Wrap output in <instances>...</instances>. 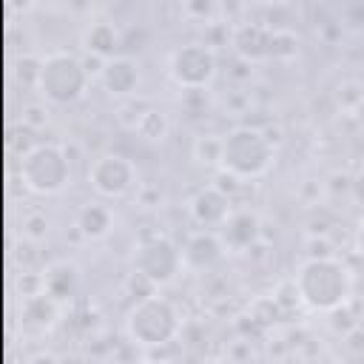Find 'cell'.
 Wrapping results in <instances>:
<instances>
[{
  "label": "cell",
  "mask_w": 364,
  "mask_h": 364,
  "mask_svg": "<svg viewBox=\"0 0 364 364\" xmlns=\"http://www.w3.org/2000/svg\"><path fill=\"white\" fill-rule=\"evenodd\" d=\"M301 307L310 313H333L353 301L355 279L350 267L336 256H307L293 276Z\"/></svg>",
  "instance_id": "cell-1"
},
{
  "label": "cell",
  "mask_w": 364,
  "mask_h": 364,
  "mask_svg": "<svg viewBox=\"0 0 364 364\" xmlns=\"http://www.w3.org/2000/svg\"><path fill=\"white\" fill-rule=\"evenodd\" d=\"M276 162V145L259 125H236L222 136V168L242 182L264 176Z\"/></svg>",
  "instance_id": "cell-2"
},
{
  "label": "cell",
  "mask_w": 364,
  "mask_h": 364,
  "mask_svg": "<svg viewBox=\"0 0 364 364\" xmlns=\"http://www.w3.org/2000/svg\"><path fill=\"white\" fill-rule=\"evenodd\" d=\"M91 80L94 77L80 54H74L68 48H57L43 57L37 94L48 105H74L88 94Z\"/></svg>",
  "instance_id": "cell-3"
},
{
  "label": "cell",
  "mask_w": 364,
  "mask_h": 364,
  "mask_svg": "<svg viewBox=\"0 0 364 364\" xmlns=\"http://www.w3.org/2000/svg\"><path fill=\"white\" fill-rule=\"evenodd\" d=\"M182 333V316L159 290L131 304L125 313V336L139 347H165Z\"/></svg>",
  "instance_id": "cell-4"
},
{
  "label": "cell",
  "mask_w": 364,
  "mask_h": 364,
  "mask_svg": "<svg viewBox=\"0 0 364 364\" xmlns=\"http://www.w3.org/2000/svg\"><path fill=\"white\" fill-rule=\"evenodd\" d=\"M20 179L37 196H57L71 185V162L63 145L37 142L20 156Z\"/></svg>",
  "instance_id": "cell-5"
},
{
  "label": "cell",
  "mask_w": 364,
  "mask_h": 364,
  "mask_svg": "<svg viewBox=\"0 0 364 364\" xmlns=\"http://www.w3.org/2000/svg\"><path fill=\"white\" fill-rule=\"evenodd\" d=\"M131 270L145 276L156 290L171 284L182 270V245H176L165 233H148L139 236L131 250Z\"/></svg>",
  "instance_id": "cell-6"
},
{
  "label": "cell",
  "mask_w": 364,
  "mask_h": 364,
  "mask_svg": "<svg viewBox=\"0 0 364 364\" xmlns=\"http://www.w3.org/2000/svg\"><path fill=\"white\" fill-rule=\"evenodd\" d=\"M165 71L176 88L205 91L219 74V60H216V51L208 40H191V43L176 46L168 54Z\"/></svg>",
  "instance_id": "cell-7"
},
{
  "label": "cell",
  "mask_w": 364,
  "mask_h": 364,
  "mask_svg": "<svg viewBox=\"0 0 364 364\" xmlns=\"http://www.w3.org/2000/svg\"><path fill=\"white\" fill-rule=\"evenodd\" d=\"M91 191H97L105 199H122L139 188V171L125 154L105 151L91 159L88 173H85Z\"/></svg>",
  "instance_id": "cell-8"
},
{
  "label": "cell",
  "mask_w": 364,
  "mask_h": 364,
  "mask_svg": "<svg viewBox=\"0 0 364 364\" xmlns=\"http://www.w3.org/2000/svg\"><path fill=\"white\" fill-rule=\"evenodd\" d=\"M236 202L230 196H225L213 182L208 188H199L191 199H188V216L199 230H219L228 216L233 213Z\"/></svg>",
  "instance_id": "cell-9"
},
{
  "label": "cell",
  "mask_w": 364,
  "mask_h": 364,
  "mask_svg": "<svg viewBox=\"0 0 364 364\" xmlns=\"http://www.w3.org/2000/svg\"><path fill=\"white\" fill-rule=\"evenodd\" d=\"M273 28L276 26H264V23H233L228 40L230 48L236 51L239 60L250 63H262V60H273Z\"/></svg>",
  "instance_id": "cell-10"
},
{
  "label": "cell",
  "mask_w": 364,
  "mask_h": 364,
  "mask_svg": "<svg viewBox=\"0 0 364 364\" xmlns=\"http://www.w3.org/2000/svg\"><path fill=\"white\" fill-rule=\"evenodd\" d=\"M228 256V247L216 230H193L182 242V264L191 273H210L222 259Z\"/></svg>",
  "instance_id": "cell-11"
},
{
  "label": "cell",
  "mask_w": 364,
  "mask_h": 364,
  "mask_svg": "<svg viewBox=\"0 0 364 364\" xmlns=\"http://www.w3.org/2000/svg\"><path fill=\"white\" fill-rule=\"evenodd\" d=\"M97 80H100V85L108 97L125 102V100L136 97L139 82H142V71H139V63L131 54H117V57L102 63V71H100Z\"/></svg>",
  "instance_id": "cell-12"
},
{
  "label": "cell",
  "mask_w": 364,
  "mask_h": 364,
  "mask_svg": "<svg viewBox=\"0 0 364 364\" xmlns=\"http://www.w3.org/2000/svg\"><path fill=\"white\" fill-rule=\"evenodd\" d=\"M216 233L222 236L228 253H247L262 239V216L250 208H233V213Z\"/></svg>",
  "instance_id": "cell-13"
},
{
  "label": "cell",
  "mask_w": 364,
  "mask_h": 364,
  "mask_svg": "<svg viewBox=\"0 0 364 364\" xmlns=\"http://www.w3.org/2000/svg\"><path fill=\"white\" fill-rule=\"evenodd\" d=\"M119 43H122L119 28L105 17H97V20L85 23V28L80 34V46H82L85 57H94V60H102V63L119 54Z\"/></svg>",
  "instance_id": "cell-14"
},
{
  "label": "cell",
  "mask_w": 364,
  "mask_h": 364,
  "mask_svg": "<svg viewBox=\"0 0 364 364\" xmlns=\"http://www.w3.org/2000/svg\"><path fill=\"white\" fill-rule=\"evenodd\" d=\"M60 301H54L48 293H37V296H28L23 299V307H20V327L23 333L28 336H43L48 333L57 318H60Z\"/></svg>",
  "instance_id": "cell-15"
},
{
  "label": "cell",
  "mask_w": 364,
  "mask_h": 364,
  "mask_svg": "<svg viewBox=\"0 0 364 364\" xmlns=\"http://www.w3.org/2000/svg\"><path fill=\"white\" fill-rule=\"evenodd\" d=\"M80 267L74 262H51L46 270H43V293H48L54 301L60 304H68L77 299L80 293Z\"/></svg>",
  "instance_id": "cell-16"
},
{
  "label": "cell",
  "mask_w": 364,
  "mask_h": 364,
  "mask_svg": "<svg viewBox=\"0 0 364 364\" xmlns=\"http://www.w3.org/2000/svg\"><path fill=\"white\" fill-rule=\"evenodd\" d=\"M74 228H77V233H80L82 239L100 242V239H105V236L114 230V210H111L105 202L91 199V202H85V205L77 208V213H74Z\"/></svg>",
  "instance_id": "cell-17"
},
{
  "label": "cell",
  "mask_w": 364,
  "mask_h": 364,
  "mask_svg": "<svg viewBox=\"0 0 364 364\" xmlns=\"http://www.w3.org/2000/svg\"><path fill=\"white\" fill-rule=\"evenodd\" d=\"M222 136L225 134H199L191 145V156L202 168H222Z\"/></svg>",
  "instance_id": "cell-18"
},
{
  "label": "cell",
  "mask_w": 364,
  "mask_h": 364,
  "mask_svg": "<svg viewBox=\"0 0 364 364\" xmlns=\"http://www.w3.org/2000/svg\"><path fill=\"white\" fill-rule=\"evenodd\" d=\"M168 131H171V119H168V114H165L162 108L151 105L148 114L139 119V125H136L134 134L142 136L145 142H162V139L168 136Z\"/></svg>",
  "instance_id": "cell-19"
},
{
  "label": "cell",
  "mask_w": 364,
  "mask_h": 364,
  "mask_svg": "<svg viewBox=\"0 0 364 364\" xmlns=\"http://www.w3.org/2000/svg\"><path fill=\"white\" fill-rule=\"evenodd\" d=\"M336 105H338V111H344V114H358L361 108H364V80H355V77H350V80H341L338 85H336Z\"/></svg>",
  "instance_id": "cell-20"
},
{
  "label": "cell",
  "mask_w": 364,
  "mask_h": 364,
  "mask_svg": "<svg viewBox=\"0 0 364 364\" xmlns=\"http://www.w3.org/2000/svg\"><path fill=\"white\" fill-rule=\"evenodd\" d=\"M40 71H43V57L37 54H23L14 68H11V80L23 88H34L37 91V82H40Z\"/></svg>",
  "instance_id": "cell-21"
},
{
  "label": "cell",
  "mask_w": 364,
  "mask_h": 364,
  "mask_svg": "<svg viewBox=\"0 0 364 364\" xmlns=\"http://www.w3.org/2000/svg\"><path fill=\"white\" fill-rule=\"evenodd\" d=\"M182 14L193 23H216L219 6L216 3H182Z\"/></svg>",
  "instance_id": "cell-22"
},
{
  "label": "cell",
  "mask_w": 364,
  "mask_h": 364,
  "mask_svg": "<svg viewBox=\"0 0 364 364\" xmlns=\"http://www.w3.org/2000/svg\"><path fill=\"white\" fill-rule=\"evenodd\" d=\"M23 233H26V239H31V242H43V239L48 236V219H46L43 213H28V216L23 219Z\"/></svg>",
  "instance_id": "cell-23"
},
{
  "label": "cell",
  "mask_w": 364,
  "mask_h": 364,
  "mask_svg": "<svg viewBox=\"0 0 364 364\" xmlns=\"http://www.w3.org/2000/svg\"><path fill=\"white\" fill-rule=\"evenodd\" d=\"M23 119L31 122V125H46V122H48V111H46L43 105H31V108H26Z\"/></svg>",
  "instance_id": "cell-24"
},
{
  "label": "cell",
  "mask_w": 364,
  "mask_h": 364,
  "mask_svg": "<svg viewBox=\"0 0 364 364\" xmlns=\"http://www.w3.org/2000/svg\"><path fill=\"white\" fill-rule=\"evenodd\" d=\"M23 364H63V358H60V355H54L51 350H40V353L28 355Z\"/></svg>",
  "instance_id": "cell-25"
},
{
  "label": "cell",
  "mask_w": 364,
  "mask_h": 364,
  "mask_svg": "<svg viewBox=\"0 0 364 364\" xmlns=\"http://www.w3.org/2000/svg\"><path fill=\"white\" fill-rule=\"evenodd\" d=\"M350 199H353L355 205H361V208H364V173H358V176H353V188H350Z\"/></svg>",
  "instance_id": "cell-26"
},
{
  "label": "cell",
  "mask_w": 364,
  "mask_h": 364,
  "mask_svg": "<svg viewBox=\"0 0 364 364\" xmlns=\"http://www.w3.org/2000/svg\"><path fill=\"white\" fill-rule=\"evenodd\" d=\"M355 250H358V256L364 259V216H361V222H358V230H355Z\"/></svg>",
  "instance_id": "cell-27"
},
{
  "label": "cell",
  "mask_w": 364,
  "mask_h": 364,
  "mask_svg": "<svg viewBox=\"0 0 364 364\" xmlns=\"http://www.w3.org/2000/svg\"><path fill=\"white\" fill-rule=\"evenodd\" d=\"M134 364H171L165 358H142V361H134Z\"/></svg>",
  "instance_id": "cell-28"
},
{
  "label": "cell",
  "mask_w": 364,
  "mask_h": 364,
  "mask_svg": "<svg viewBox=\"0 0 364 364\" xmlns=\"http://www.w3.org/2000/svg\"><path fill=\"white\" fill-rule=\"evenodd\" d=\"M361 316H364V304H361Z\"/></svg>",
  "instance_id": "cell-29"
}]
</instances>
